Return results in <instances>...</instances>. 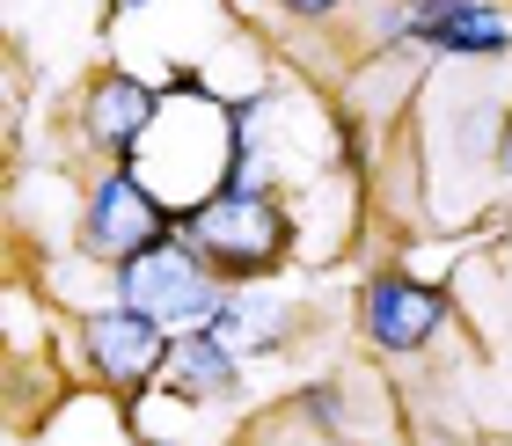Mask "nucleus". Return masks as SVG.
Instances as JSON below:
<instances>
[{"label":"nucleus","instance_id":"obj_1","mask_svg":"<svg viewBox=\"0 0 512 446\" xmlns=\"http://www.w3.org/2000/svg\"><path fill=\"white\" fill-rule=\"evenodd\" d=\"M183 242H191L220 278H256L286 249V213L256 176H220V191L183 213Z\"/></svg>","mask_w":512,"mask_h":446},{"label":"nucleus","instance_id":"obj_2","mask_svg":"<svg viewBox=\"0 0 512 446\" xmlns=\"http://www.w3.org/2000/svg\"><path fill=\"white\" fill-rule=\"evenodd\" d=\"M118 300L139 308L147 322H161V330L191 337V330H205V322L227 308V286H220V271L205 264L198 249L161 242L147 256H132V264H118Z\"/></svg>","mask_w":512,"mask_h":446},{"label":"nucleus","instance_id":"obj_3","mask_svg":"<svg viewBox=\"0 0 512 446\" xmlns=\"http://www.w3.org/2000/svg\"><path fill=\"white\" fill-rule=\"evenodd\" d=\"M169 227H176L169 205H154V198L118 169V176H103V183H96V198H88V227H81V242H88V256L132 264V256H147V249L169 242Z\"/></svg>","mask_w":512,"mask_h":446},{"label":"nucleus","instance_id":"obj_4","mask_svg":"<svg viewBox=\"0 0 512 446\" xmlns=\"http://www.w3.org/2000/svg\"><path fill=\"white\" fill-rule=\"evenodd\" d=\"M447 322V300L417 278H374L366 286V337L381 351H425Z\"/></svg>","mask_w":512,"mask_h":446},{"label":"nucleus","instance_id":"obj_5","mask_svg":"<svg viewBox=\"0 0 512 446\" xmlns=\"http://www.w3.org/2000/svg\"><path fill=\"white\" fill-rule=\"evenodd\" d=\"M88 351H96V366L110 381H147V373H161V359H169V330L118 300V308H103L88 322Z\"/></svg>","mask_w":512,"mask_h":446},{"label":"nucleus","instance_id":"obj_6","mask_svg":"<svg viewBox=\"0 0 512 446\" xmlns=\"http://www.w3.org/2000/svg\"><path fill=\"white\" fill-rule=\"evenodd\" d=\"M410 37L432 44V52H505L512 30L498 8L483 0H417L410 8Z\"/></svg>","mask_w":512,"mask_h":446},{"label":"nucleus","instance_id":"obj_7","mask_svg":"<svg viewBox=\"0 0 512 446\" xmlns=\"http://www.w3.org/2000/svg\"><path fill=\"white\" fill-rule=\"evenodd\" d=\"M161 373H169V388L191 395V403H205V395H235V388H242V359H235V351H227L213 330L169 337V359H161Z\"/></svg>","mask_w":512,"mask_h":446},{"label":"nucleus","instance_id":"obj_8","mask_svg":"<svg viewBox=\"0 0 512 446\" xmlns=\"http://www.w3.org/2000/svg\"><path fill=\"white\" fill-rule=\"evenodd\" d=\"M147 117H154V88H147V81L103 74L96 88H88V139H96V147L132 154V139L147 132Z\"/></svg>","mask_w":512,"mask_h":446},{"label":"nucleus","instance_id":"obj_9","mask_svg":"<svg viewBox=\"0 0 512 446\" xmlns=\"http://www.w3.org/2000/svg\"><path fill=\"white\" fill-rule=\"evenodd\" d=\"M205 330L235 351V359H242V351H271L278 344V308H271V300H235V293H227V308L205 322Z\"/></svg>","mask_w":512,"mask_h":446},{"label":"nucleus","instance_id":"obj_10","mask_svg":"<svg viewBox=\"0 0 512 446\" xmlns=\"http://www.w3.org/2000/svg\"><path fill=\"white\" fill-rule=\"evenodd\" d=\"M286 8H293V15H330L337 0H286Z\"/></svg>","mask_w":512,"mask_h":446},{"label":"nucleus","instance_id":"obj_11","mask_svg":"<svg viewBox=\"0 0 512 446\" xmlns=\"http://www.w3.org/2000/svg\"><path fill=\"white\" fill-rule=\"evenodd\" d=\"M498 169L512 176V117H505V139H498Z\"/></svg>","mask_w":512,"mask_h":446},{"label":"nucleus","instance_id":"obj_12","mask_svg":"<svg viewBox=\"0 0 512 446\" xmlns=\"http://www.w3.org/2000/svg\"><path fill=\"white\" fill-rule=\"evenodd\" d=\"M330 439H337V432H315V439H286V446H330ZM271 446H278V439H271Z\"/></svg>","mask_w":512,"mask_h":446}]
</instances>
